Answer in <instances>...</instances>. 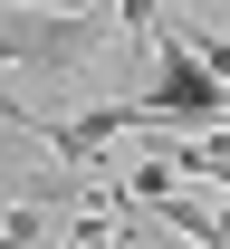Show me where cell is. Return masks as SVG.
Segmentation results:
<instances>
[{
	"instance_id": "6da1fadb",
	"label": "cell",
	"mask_w": 230,
	"mask_h": 249,
	"mask_svg": "<svg viewBox=\"0 0 230 249\" xmlns=\"http://www.w3.org/2000/svg\"><path fill=\"white\" fill-rule=\"evenodd\" d=\"M134 106H144V124H154V134H221V124H230V77H211V67L163 29L154 77H144V96H134Z\"/></svg>"
},
{
	"instance_id": "7a4b0ae2",
	"label": "cell",
	"mask_w": 230,
	"mask_h": 249,
	"mask_svg": "<svg viewBox=\"0 0 230 249\" xmlns=\"http://www.w3.org/2000/svg\"><path fill=\"white\" fill-rule=\"evenodd\" d=\"M106 38H115V0H106V10H48V0H10V19H0L10 67H58V77H77V67L96 58Z\"/></svg>"
},
{
	"instance_id": "3957f363",
	"label": "cell",
	"mask_w": 230,
	"mask_h": 249,
	"mask_svg": "<svg viewBox=\"0 0 230 249\" xmlns=\"http://www.w3.org/2000/svg\"><path fill=\"white\" fill-rule=\"evenodd\" d=\"M115 230H134L125 211H87V220H67V249H115Z\"/></svg>"
},
{
	"instance_id": "277c9868",
	"label": "cell",
	"mask_w": 230,
	"mask_h": 249,
	"mask_svg": "<svg viewBox=\"0 0 230 249\" xmlns=\"http://www.w3.org/2000/svg\"><path fill=\"white\" fill-rule=\"evenodd\" d=\"M38 230H48V211H38V201H10V220H0V249H38Z\"/></svg>"
},
{
	"instance_id": "5b68a950",
	"label": "cell",
	"mask_w": 230,
	"mask_h": 249,
	"mask_svg": "<svg viewBox=\"0 0 230 249\" xmlns=\"http://www.w3.org/2000/svg\"><path fill=\"white\" fill-rule=\"evenodd\" d=\"M192 249H230V240H192Z\"/></svg>"
}]
</instances>
